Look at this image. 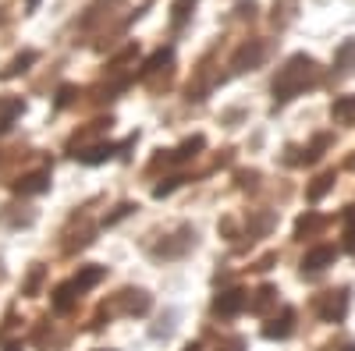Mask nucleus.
<instances>
[{
	"label": "nucleus",
	"instance_id": "f3484780",
	"mask_svg": "<svg viewBox=\"0 0 355 351\" xmlns=\"http://www.w3.org/2000/svg\"><path fill=\"white\" fill-rule=\"evenodd\" d=\"M8 351H21V348H8Z\"/></svg>",
	"mask_w": 355,
	"mask_h": 351
},
{
	"label": "nucleus",
	"instance_id": "423d86ee",
	"mask_svg": "<svg viewBox=\"0 0 355 351\" xmlns=\"http://www.w3.org/2000/svg\"><path fill=\"white\" fill-rule=\"evenodd\" d=\"M345 309H348V291H338V295H331L327 302H323V319H331V323H338V319L345 316Z\"/></svg>",
	"mask_w": 355,
	"mask_h": 351
},
{
	"label": "nucleus",
	"instance_id": "f257e3e1",
	"mask_svg": "<svg viewBox=\"0 0 355 351\" xmlns=\"http://www.w3.org/2000/svg\"><path fill=\"white\" fill-rule=\"evenodd\" d=\"M316 78H320V68H316V61L313 57H306V53H295V57H288V64L277 71V78H274V100L277 103H288V100H295L306 85H316Z\"/></svg>",
	"mask_w": 355,
	"mask_h": 351
},
{
	"label": "nucleus",
	"instance_id": "f03ea898",
	"mask_svg": "<svg viewBox=\"0 0 355 351\" xmlns=\"http://www.w3.org/2000/svg\"><path fill=\"white\" fill-rule=\"evenodd\" d=\"M100 280H103V270H100V267H85L78 277H71L68 284H61V287H57L53 305L64 312V309H68V305H71V302L82 295V291H89V287H93V284H100Z\"/></svg>",
	"mask_w": 355,
	"mask_h": 351
},
{
	"label": "nucleus",
	"instance_id": "39448f33",
	"mask_svg": "<svg viewBox=\"0 0 355 351\" xmlns=\"http://www.w3.org/2000/svg\"><path fill=\"white\" fill-rule=\"evenodd\" d=\"M46 185H50V174L40 170V174H25L21 181H15V192H21V195H36V192H43Z\"/></svg>",
	"mask_w": 355,
	"mask_h": 351
},
{
	"label": "nucleus",
	"instance_id": "20e7f679",
	"mask_svg": "<svg viewBox=\"0 0 355 351\" xmlns=\"http://www.w3.org/2000/svg\"><path fill=\"white\" fill-rule=\"evenodd\" d=\"M245 309V291H224L214 298V312L217 316H239Z\"/></svg>",
	"mask_w": 355,
	"mask_h": 351
},
{
	"label": "nucleus",
	"instance_id": "9b49d317",
	"mask_svg": "<svg viewBox=\"0 0 355 351\" xmlns=\"http://www.w3.org/2000/svg\"><path fill=\"white\" fill-rule=\"evenodd\" d=\"M259 57H263V43H252V50L245 46L239 57H234V68H239V71H245V64L256 68V64H259Z\"/></svg>",
	"mask_w": 355,
	"mask_h": 351
},
{
	"label": "nucleus",
	"instance_id": "dca6fc26",
	"mask_svg": "<svg viewBox=\"0 0 355 351\" xmlns=\"http://www.w3.org/2000/svg\"><path fill=\"white\" fill-rule=\"evenodd\" d=\"M36 4H40V0H28V11H36Z\"/></svg>",
	"mask_w": 355,
	"mask_h": 351
},
{
	"label": "nucleus",
	"instance_id": "7ed1b4c3",
	"mask_svg": "<svg viewBox=\"0 0 355 351\" xmlns=\"http://www.w3.org/2000/svg\"><path fill=\"white\" fill-rule=\"evenodd\" d=\"M334 259H338V249H331V245H320V249L306 252V259H302V270H306V273H320V270L334 267Z\"/></svg>",
	"mask_w": 355,
	"mask_h": 351
},
{
	"label": "nucleus",
	"instance_id": "ddd939ff",
	"mask_svg": "<svg viewBox=\"0 0 355 351\" xmlns=\"http://www.w3.org/2000/svg\"><path fill=\"white\" fill-rule=\"evenodd\" d=\"M331 181H334V178H331V174H323V178H320V181H316V185L309 188V199H320L323 192H327V188H331Z\"/></svg>",
	"mask_w": 355,
	"mask_h": 351
},
{
	"label": "nucleus",
	"instance_id": "f8f14e48",
	"mask_svg": "<svg viewBox=\"0 0 355 351\" xmlns=\"http://www.w3.org/2000/svg\"><path fill=\"white\" fill-rule=\"evenodd\" d=\"M33 61H36V53H33V50H28V53H21V57H15V61H11V68H4V78H11V75L25 71V68L33 64Z\"/></svg>",
	"mask_w": 355,
	"mask_h": 351
},
{
	"label": "nucleus",
	"instance_id": "2eb2a0df",
	"mask_svg": "<svg viewBox=\"0 0 355 351\" xmlns=\"http://www.w3.org/2000/svg\"><path fill=\"white\" fill-rule=\"evenodd\" d=\"M71 96H75V89H71V85H64V89L57 93V107H64V103H71Z\"/></svg>",
	"mask_w": 355,
	"mask_h": 351
},
{
	"label": "nucleus",
	"instance_id": "0eeeda50",
	"mask_svg": "<svg viewBox=\"0 0 355 351\" xmlns=\"http://www.w3.org/2000/svg\"><path fill=\"white\" fill-rule=\"evenodd\" d=\"M331 117H334L338 125H352V121H355V96H341V100H334Z\"/></svg>",
	"mask_w": 355,
	"mask_h": 351
},
{
	"label": "nucleus",
	"instance_id": "1a4fd4ad",
	"mask_svg": "<svg viewBox=\"0 0 355 351\" xmlns=\"http://www.w3.org/2000/svg\"><path fill=\"white\" fill-rule=\"evenodd\" d=\"M291 323H295V312H291V309H284V312H281V319H274V323L266 327L263 334L270 337V341H277V337H288V334H291Z\"/></svg>",
	"mask_w": 355,
	"mask_h": 351
},
{
	"label": "nucleus",
	"instance_id": "4468645a",
	"mask_svg": "<svg viewBox=\"0 0 355 351\" xmlns=\"http://www.w3.org/2000/svg\"><path fill=\"white\" fill-rule=\"evenodd\" d=\"M270 295H274V287H263V291H259V298L252 302V309H256V312H263L266 305H270Z\"/></svg>",
	"mask_w": 355,
	"mask_h": 351
},
{
	"label": "nucleus",
	"instance_id": "6e6552de",
	"mask_svg": "<svg viewBox=\"0 0 355 351\" xmlns=\"http://www.w3.org/2000/svg\"><path fill=\"white\" fill-rule=\"evenodd\" d=\"M21 114V100H0V135H4Z\"/></svg>",
	"mask_w": 355,
	"mask_h": 351
},
{
	"label": "nucleus",
	"instance_id": "9d476101",
	"mask_svg": "<svg viewBox=\"0 0 355 351\" xmlns=\"http://www.w3.org/2000/svg\"><path fill=\"white\" fill-rule=\"evenodd\" d=\"M117 153V145H93V150H85V153H75L82 163H103Z\"/></svg>",
	"mask_w": 355,
	"mask_h": 351
}]
</instances>
